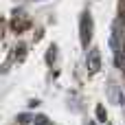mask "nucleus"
<instances>
[{
    "label": "nucleus",
    "mask_w": 125,
    "mask_h": 125,
    "mask_svg": "<svg viewBox=\"0 0 125 125\" xmlns=\"http://www.w3.org/2000/svg\"><path fill=\"white\" fill-rule=\"evenodd\" d=\"M90 40H92V15L90 11H83L79 18V42L83 48H88Z\"/></svg>",
    "instance_id": "obj_1"
},
{
    "label": "nucleus",
    "mask_w": 125,
    "mask_h": 125,
    "mask_svg": "<svg viewBox=\"0 0 125 125\" xmlns=\"http://www.w3.org/2000/svg\"><path fill=\"white\" fill-rule=\"evenodd\" d=\"M11 26H13V31L15 33H24L26 29H31V18L24 13V11H15V15H13V20H11Z\"/></svg>",
    "instance_id": "obj_2"
},
{
    "label": "nucleus",
    "mask_w": 125,
    "mask_h": 125,
    "mask_svg": "<svg viewBox=\"0 0 125 125\" xmlns=\"http://www.w3.org/2000/svg\"><path fill=\"white\" fill-rule=\"evenodd\" d=\"M86 66H88L90 75H97L101 70V53H99V48H90V53L86 57Z\"/></svg>",
    "instance_id": "obj_3"
},
{
    "label": "nucleus",
    "mask_w": 125,
    "mask_h": 125,
    "mask_svg": "<svg viewBox=\"0 0 125 125\" xmlns=\"http://www.w3.org/2000/svg\"><path fill=\"white\" fill-rule=\"evenodd\" d=\"M94 114H97V121H99V123H105V121H108V112H105V108H103L101 103L94 108Z\"/></svg>",
    "instance_id": "obj_4"
},
{
    "label": "nucleus",
    "mask_w": 125,
    "mask_h": 125,
    "mask_svg": "<svg viewBox=\"0 0 125 125\" xmlns=\"http://www.w3.org/2000/svg\"><path fill=\"white\" fill-rule=\"evenodd\" d=\"M55 59H57V44H51L48 53H46V64H53Z\"/></svg>",
    "instance_id": "obj_5"
},
{
    "label": "nucleus",
    "mask_w": 125,
    "mask_h": 125,
    "mask_svg": "<svg viewBox=\"0 0 125 125\" xmlns=\"http://www.w3.org/2000/svg\"><path fill=\"white\" fill-rule=\"evenodd\" d=\"M33 125H51V121H48V116H44V114H35V116H33Z\"/></svg>",
    "instance_id": "obj_6"
},
{
    "label": "nucleus",
    "mask_w": 125,
    "mask_h": 125,
    "mask_svg": "<svg viewBox=\"0 0 125 125\" xmlns=\"http://www.w3.org/2000/svg\"><path fill=\"white\" fill-rule=\"evenodd\" d=\"M13 51H15V53H13V57H15V59H22V57L26 55V46H24V44H18Z\"/></svg>",
    "instance_id": "obj_7"
},
{
    "label": "nucleus",
    "mask_w": 125,
    "mask_h": 125,
    "mask_svg": "<svg viewBox=\"0 0 125 125\" xmlns=\"http://www.w3.org/2000/svg\"><path fill=\"white\" fill-rule=\"evenodd\" d=\"M18 123L20 125H29V123H33V119H31L29 114H20V116H18Z\"/></svg>",
    "instance_id": "obj_8"
},
{
    "label": "nucleus",
    "mask_w": 125,
    "mask_h": 125,
    "mask_svg": "<svg viewBox=\"0 0 125 125\" xmlns=\"http://www.w3.org/2000/svg\"><path fill=\"white\" fill-rule=\"evenodd\" d=\"M88 125H94V123H92V121H88Z\"/></svg>",
    "instance_id": "obj_9"
}]
</instances>
